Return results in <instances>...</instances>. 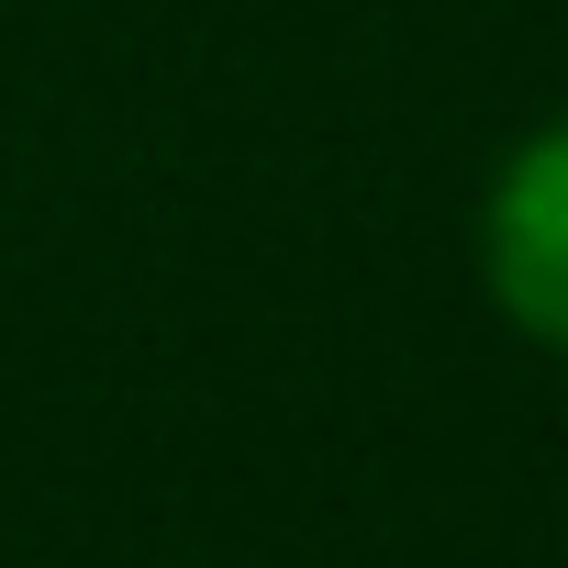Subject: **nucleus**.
<instances>
[{
    "mask_svg": "<svg viewBox=\"0 0 568 568\" xmlns=\"http://www.w3.org/2000/svg\"><path fill=\"white\" fill-rule=\"evenodd\" d=\"M479 291L524 346L568 357V112L513 134L479 190Z\"/></svg>",
    "mask_w": 568,
    "mask_h": 568,
    "instance_id": "f257e3e1",
    "label": "nucleus"
}]
</instances>
